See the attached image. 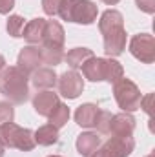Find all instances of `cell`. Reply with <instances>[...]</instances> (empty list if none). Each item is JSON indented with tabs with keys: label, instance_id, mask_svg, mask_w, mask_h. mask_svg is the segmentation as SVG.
Returning a JSON list of instances; mask_svg holds the SVG:
<instances>
[{
	"label": "cell",
	"instance_id": "6da1fadb",
	"mask_svg": "<svg viewBox=\"0 0 155 157\" xmlns=\"http://www.w3.org/2000/svg\"><path fill=\"white\" fill-rule=\"evenodd\" d=\"M29 75L18 66H6L0 71V93L15 104H24L29 97Z\"/></svg>",
	"mask_w": 155,
	"mask_h": 157
},
{
	"label": "cell",
	"instance_id": "7a4b0ae2",
	"mask_svg": "<svg viewBox=\"0 0 155 157\" xmlns=\"http://www.w3.org/2000/svg\"><path fill=\"white\" fill-rule=\"evenodd\" d=\"M59 17L66 22L89 26L97 20V6L91 0H62Z\"/></svg>",
	"mask_w": 155,
	"mask_h": 157
},
{
	"label": "cell",
	"instance_id": "3957f363",
	"mask_svg": "<svg viewBox=\"0 0 155 157\" xmlns=\"http://www.w3.org/2000/svg\"><path fill=\"white\" fill-rule=\"evenodd\" d=\"M0 143L4 144V148H17L20 152H31L35 148L33 132L17 126L15 122L0 124Z\"/></svg>",
	"mask_w": 155,
	"mask_h": 157
},
{
	"label": "cell",
	"instance_id": "277c9868",
	"mask_svg": "<svg viewBox=\"0 0 155 157\" xmlns=\"http://www.w3.org/2000/svg\"><path fill=\"white\" fill-rule=\"evenodd\" d=\"M113 97H115L117 104L122 112H137L141 108V101H142V95L137 88L135 82H131L130 78H120L113 84Z\"/></svg>",
	"mask_w": 155,
	"mask_h": 157
},
{
	"label": "cell",
	"instance_id": "5b68a950",
	"mask_svg": "<svg viewBox=\"0 0 155 157\" xmlns=\"http://www.w3.org/2000/svg\"><path fill=\"white\" fill-rule=\"evenodd\" d=\"M130 53L142 64H152L155 60V40L148 33H139L130 40Z\"/></svg>",
	"mask_w": 155,
	"mask_h": 157
},
{
	"label": "cell",
	"instance_id": "8992f818",
	"mask_svg": "<svg viewBox=\"0 0 155 157\" xmlns=\"http://www.w3.org/2000/svg\"><path fill=\"white\" fill-rule=\"evenodd\" d=\"M135 148V141L131 137H110L102 148H97L99 157H128Z\"/></svg>",
	"mask_w": 155,
	"mask_h": 157
},
{
	"label": "cell",
	"instance_id": "52a82bcc",
	"mask_svg": "<svg viewBox=\"0 0 155 157\" xmlns=\"http://www.w3.org/2000/svg\"><path fill=\"white\" fill-rule=\"evenodd\" d=\"M59 91L62 97L66 99H77L78 95L84 91V78L80 73H77L75 70L62 73L59 78Z\"/></svg>",
	"mask_w": 155,
	"mask_h": 157
},
{
	"label": "cell",
	"instance_id": "ba28073f",
	"mask_svg": "<svg viewBox=\"0 0 155 157\" xmlns=\"http://www.w3.org/2000/svg\"><path fill=\"white\" fill-rule=\"evenodd\" d=\"M126 29L124 28H119L113 31H108L104 33V53L108 57H119L122 55V51L126 49Z\"/></svg>",
	"mask_w": 155,
	"mask_h": 157
},
{
	"label": "cell",
	"instance_id": "9c48e42d",
	"mask_svg": "<svg viewBox=\"0 0 155 157\" xmlns=\"http://www.w3.org/2000/svg\"><path fill=\"white\" fill-rule=\"evenodd\" d=\"M40 64H42V57H40L39 48H35V46H26V48L20 49L18 59H17V66H18L24 73L31 75L35 70H39Z\"/></svg>",
	"mask_w": 155,
	"mask_h": 157
},
{
	"label": "cell",
	"instance_id": "30bf717a",
	"mask_svg": "<svg viewBox=\"0 0 155 157\" xmlns=\"http://www.w3.org/2000/svg\"><path fill=\"white\" fill-rule=\"evenodd\" d=\"M133 130H135V119L131 117V113L122 112V113L112 115V121H110V133L112 135H115V137H131Z\"/></svg>",
	"mask_w": 155,
	"mask_h": 157
},
{
	"label": "cell",
	"instance_id": "8fae6325",
	"mask_svg": "<svg viewBox=\"0 0 155 157\" xmlns=\"http://www.w3.org/2000/svg\"><path fill=\"white\" fill-rule=\"evenodd\" d=\"M64 28L57 20H46L44 28V37H42V46L46 48H64Z\"/></svg>",
	"mask_w": 155,
	"mask_h": 157
},
{
	"label": "cell",
	"instance_id": "7c38bea8",
	"mask_svg": "<svg viewBox=\"0 0 155 157\" xmlns=\"http://www.w3.org/2000/svg\"><path fill=\"white\" fill-rule=\"evenodd\" d=\"M59 95L53 93V91H39L35 97H33V108L35 112L42 115V117H49V113L59 106Z\"/></svg>",
	"mask_w": 155,
	"mask_h": 157
},
{
	"label": "cell",
	"instance_id": "4fadbf2b",
	"mask_svg": "<svg viewBox=\"0 0 155 157\" xmlns=\"http://www.w3.org/2000/svg\"><path fill=\"white\" fill-rule=\"evenodd\" d=\"M82 73L84 77L91 82H100L104 80V68H106V59H100V57H91L88 59L82 66Z\"/></svg>",
	"mask_w": 155,
	"mask_h": 157
},
{
	"label": "cell",
	"instance_id": "5bb4252c",
	"mask_svg": "<svg viewBox=\"0 0 155 157\" xmlns=\"http://www.w3.org/2000/svg\"><path fill=\"white\" fill-rule=\"evenodd\" d=\"M77 152L82 157H89L91 154L97 152V148H100V137L93 132H84L77 137Z\"/></svg>",
	"mask_w": 155,
	"mask_h": 157
},
{
	"label": "cell",
	"instance_id": "9a60e30c",
	"mask_svg": "<svg viewBox=\"0 0 155 157\" xmlns=\"http://www.w3.org/2000/svg\"><path fill=\"white\" fill-rule=\"evenodd\" d=\"M99 106L91 104V102H86L82 106H78L77 112H75V122L82 128H95V122L99 117Z\"/></svg>",
	"mask_w": 155,
	"mask_h": 157
},
{
	"label": "cell",
	"instance_id": "2e32d148",
	"mask_svg": "<svg viewBox=\"0 0 155 157\" xmlns=\"http://www.w3.org/2000/svg\"><path fill=\"white\" fill-rule=\"evenodd\" d=\"M119 28H124V18L122 15L117 11V9H108L100 15V20H99V29L100 33H108V31H113Z\"/></svg>",
	"mask_w": 155,
	"mask_h": 157
},
{
	"label": "cell",
	"instance_id": "e0dca14e",
	"mask_svg": "<svg viewBox=\"0 0 155 157\" xmlns=\"http://www.w3.org/2000/svg\"><path fill=\"white\" fill-rule=\"evenodd\" d=\"M31 82L37 90H47L53 88L57 84V73L51 68H39L33 71L31 75Z\"/></svg>",
	"mask_w": 155,
	"mask_h": 157
},
{
	"label": "cell",
	"instance_id": "ac0fdd59",
	"mask_svg": "<svg viewBox=\"0 0 155 157\" xmlns=\"http://www.w3.org/2000/svg\"><path fill=\"white\" fill-rule=\"evenodd\" d=\"M44 28H46L44 18H33L24 26L22 37L29 44H39V42H42V37H44Z\"/></svg>",
	"mask_w": 155,
	"mask_h": 157
},
{
	"label": "cell",
	"instance_id": "d6986e66",
	"mask_svg": "<svg viewBox=\"0 0 155 157\" xmlns=\"http://www.w3.org/2000/svg\"><path fill=\"white\" fill-rule=\"evenodd\" d=\"M33 139H35V144L51 146V144L59 143V130L55 126H51V124H44L33 133Z\"/></svg>",
	"mask_w": 155,
	"mask_h": 157
},
{
	"label": "cell",
	"instance_id": "ffe728a7",
	"mask_svg": "<svg viewBox=\"0 0 155 157\" xmlns=\"http://www.w3.org/2000/svg\"><path fill=\"white\" fill-rule=\"evenodd\" d=\"M91 57H93V51H91V49H88V48H73V49H70V51L64 55V60L68 62V66H70L71 70L77 71L78 68H80L88 59H91Z\"/></svg>",
	"mask_w": 155,
	"mask_h": 157
},
{
	"label": "cell",
	"instance_id": "44dd1931",
	"mask_svg": "<svg viewBox=\"0 0 155 157\" xmlns=\"http://www.w3.org/2000/svg\"><path fill=\"white\" fill-rule=\"evenodd\" d=\"M39 49H40V57H42V64L57 66L64 60V48H46V46H42Z\"/></svg>",
	"mask_w": 155,
	"mask_h": 157
},
{
	"label": "cell",
	"instance_id": "7402d4cb",
	"mask_svg": "<svg viewBox=\"0 0 155 157\" xmlns=\"http://www.w3.org/2000/svg\"><path fill=\"white\" fill-rule=\"evenodd\" d=\"M124 77V70L120 66V62H117L115 59H106V68H104V80L110 84H115L117 80Z\"/></svg>",
	"mask_w": 155,
	"mask_h": 157
},
{
	"label": "cell",
	"instance_id": "603a6c76",
	"mask_svg": "<svg viewBox=\"0 0 155 157\" xmlns=\"http://www.w3.org/2000/svg\"><path fill=\"white\" fill-rule=\"evenodd\" d=\"M49 124L51 126H55L57 130H60L62 126H66V122L70 121V108L66 106V104H62V102H59V106L49 113Z\"/></svg>",
	"mask_w": 155,
	"mask_h": 157
},
{
	"label": "cell",
	"instance_id": "cb8c5ba5",
	"mask_svg": "<svg viewBox=\"0 0 155 157\" xmlns=\"http://www.w3.org/2000/svg\"><path fill=\"white\" fill-rule=\"evenodd\" d=\"M24 26H26V22H24V18H22L20 15H11V17L7 18L6 29H7V33H9L11 37L20 39V37H22V31H24Z\"/></svg>",
	"mask_w": 155,
	"mask_h": 157
},
{
	"label": "cell",
	"instance_id": "d4e9b609",
	"mask_svg": "<svg viewBox=\"0 0 155 157\" xmlns=\"http://www.w3.org/2000/svg\"><path fill=\"white\" fill-rule=\"evenodd\" d=\"M110 121H112V113L110 112H99V117L95 122V128L99 130V133H110Z\"/></svg>",
	"mask_w": 155,
	"mask_h": 157
},
{
	"label": "cell",
	"instance_id": "484cf974",
	"mask_svg": "<svg viewBox=\"0 0 155 157\" xmlns=\"http://www.w3.org/2000/svg\"><path fill=\"white\" fill-rule=\"evenodd\" d=\"M13 119H15V110H13L11 102H7V101L0 102V124L13 122Z\"/></svg>",
	"mask_w": 155,
	"mask_h": 157
},
{
	"label": "cell",
	"instance_id": "4316f807",
	"mask_svg": "<svg viewBox=\"0 0 155 157\" xmlns=\"http://www.w3.org/2000/svg\"><path fill=\"white\" fill-rule=\"evenodd\" d=\"M60 2H62V0H42V9H44V13L49 15V17L59 15Z\"/></svg>",
	"mask_w": 155,
	"mask_h": 157
},
{
	"label": "cell",
	"instance_id": "83f0119b",
	"mask_svg": "<svg viewBox=\"0 0 155 157\" xmlns=\"http://www.w3.org/2000/svg\"><path fill=\"white\" fill-rule=\"evenodd\" d=\"M137 7L148 15H153L155 13V0H135Z\"/></svg>",
	"mask_w": 155,
	"mask_h": 157
},
{
	"label": "cell",
	"instance_id": "f1b7e54d",
	"mask_svg": "<svg viewBox=\"0 0 155 157\" xmlns=\"http://www.w3.org/2000/svg\"><path fill=\"white\" fill-rule=\"evenodd\" d=\"M15 7V0H0V15H7Z\"/></svg>",
	"mask_w": 155,
	"mask_h": 157
},
{
	"label": "cell",
	"instance_id": "f546056e",
	"mask_svg": "<svg viewBox=\"0 0 155 157\" xmlns=\"http://www.w3.org/2000/svg\"><path fill=\"white\" fill-rule=\"evenodd\" d=\"M152 101H153V95H152V93H150L146 99L142 97V101H141V108H142V110H144L148 115L152 113Z\"/></svg>",
	"mask_w": 155,
	"mask_h": 157
},
{
	"label": "cell",
	"instance_id": "4dcf8cb0",
	"mask_svg": "<svg viewBox=\"0 0 155 157\" xmlns=\"http://www.w3.org/2000/svg\"><path fill=\"white\" fill-rule=\"evenodd\" d=\"M6 68V59H4V55H0V71Z\"/></svg>",
	"mask_w": 155,
	"mask_h": 157
},
{
	"label": "cell",
	"instance_id": "1f68e13d",
	"mask_svg": "<svg viewBox=\"0 0 155 157\" xmlns=\"http://www.w3.org/2000/svg\"><path fill=\"white\" fill-rule=\"evenodd\" d=\"M104 4H108V6H115V4H119L120 0H102Z\"/></svg>",
	"mask_w": 155,
	"mask_h": 157
},
{
	"label": "cell",
	"instance_id": "d6a6232c",
	"mask_svg": "<svg viewBox=\"0 0 155 157\" xmlns=\"http://www.w3.org/2000/svg\"><path fill=\"white\" fill-rule=\"evenodd\" d=\"M4 154H6V148H4V144L0 143V157H4Z\"/></svg>",
	"mask_w": 155,
	"mask_h": 157
},
{
	"label": "cell",
	"instance_id": "836d02e7",
	"mask_svg": "<svg viewBox=\"0 0 155 157\" xmlns=\"http://www.w3.org/2000/svg\"><path fill=\"white\" fill-rule=\"evenodd\" d=\"M146 157H153V154H150V155H146Z\"/></svg>",
	"mask_w": 155,
	"mask_h": 157
},
{
	"label": "cell",
	"instance_id": "e575fe53",
	"mask_svg": "<svg viewBox=\"0 0 155 157\" xmlns=\"http://www.w3.org/2000/svg\"><path fill=\"white\" fill-rule=\"evenodd\" d=\"M49 157H60V155H49Z\"/></svg>",
	"mask_w": 155,
	"mask_h": 157
}]
</instances>
